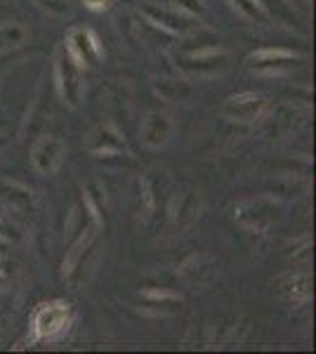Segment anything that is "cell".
<instances>
[{"mask_svg":"<svg viewBox=\"0 0 316 354\" xmlns=\"http://www.w3.org/2000/svg\"><path fill=\"white\" fill-rule=\"evenodd\" d=\"M264 111H267V100L260 95H236L224 104V116L241 123L257 121Z\"/></svg>","mask_w":316,"mask_h":354,"instance_id":"6da1fadb","label":"cell"},{"mask_svg":"<svg viewBox=\"0 0 316 354\" xmlns=\"http://www.w3.org/2000/svg\"><path fill=\"white\" fill-rule=\"evenodd\" d=\"M57 71H59V90L64 95V100L68 104H76L80 97V64L73 59L71 53H64L59 57V64H57Z\"/></svg>","mask_w":316,"mask_h":354,"instance_id":"7a4b0ae2","label":"cell"},{"mask_svg":"<svg viewBox=\"0 0 316 354\" xmlns=\"http://www.w3.org/2000/svg\"><path fill=\"white\" fill-rule=\"evenodd\" d=\"M68 326V307L62 302H50L36 314V330L43 338H53Z\"/></svg>","mask_w":316,"mask_h":354,"instance_id":"3957f363","label":"cell"},{"mask_svg":"<svg viewBox=\"0 0 316 354\" xmlns=\"http://www.w3.org/2000/svg\"><path fill=\"white\" fill-rule=\"evenodd\" d=\"M62 156H64V145H62V140H57L53 135L38 140L31 153L33 165H36L38 173H53L57 165L62 163Z\"/></svg>","mask_w":316,"mask_h":354,"instance_id":"277c9868","label":"cell"},{"mask_svg":"<svg viewBox=\"0 0 316 354\" xmlns=\"http://www.w3.org/2000/svg\"><path fill=\"white\" fill-rule=\"evenodd\" d=\"M68 53L73 55V59L78 64H93V62L100 59V43L90 31L85 28H76L71 31V38H68Z\"/></svg>","mask_w":316,"mask_h":354,"instance_id":"5b68a950","label":"cell"},{"mask_svg":"<svg viewBox=\"0 0 316 354\" xmlns=\"http://www.w3.org/2000/svg\"><path fill=\"white\" fill-rule=\"evenodd\" d=\"M172 133V118L168 113L154 111L145 118V125H142V135H145V142L149 147H160Z\"/></svg>","mask_w":316,"mask_h":354,"instance_id":"8992f818","label":"cell"},{"mask_svg":"<svg viewBox=\"0 0 316 354\" xmlns=\"http://www.w3.org/2000/svg\"><path fill=\"white\" fill-rule=\"evenodd\" d=\"M281 286V293L288 295L290 300L295 302H302L309 298V293H312V283H309V277L307 274H288V277H284L279 281Z\"/></svg>","mask_w":316,"mask_h":354,"instance_id":"52a82bcc","label":"cell"},{"mask_svg":"<svg viewBox=\"0 0 316 354\" xmlns=\"http://www.w3.org/2000/svg\"><path fill=\"white\" fill-rule=\"evenodd\" d=\"M295 59L297 55L286 53V50H260V53L250 55V66L257 68V71H264V68H272V66L290 64Z\"/></svg>","mask_w":316,"mask_h":354,"instance_id":"ba28073f","label":"cell"},{"mask_svg":"<svg viewBox=\"0 0 316 354\" xmlns=\"http://www.w3.org/2000/svg\"><path fill=\"white\" fill-rule=\"evenodd\" d=\"M24 28L17 26V24H5L0 26V50H8V48H15L24 41Z\"/></svg>","mask_w":316,"mask_h":354,"instance_id":"9c48e42d","label":"cell"},{"mask_svg":"<svg viewBox=\"0 0 316 354\" xmlns=\"http://www.w3.org/2000/svg\"><path fill=\"white\" fill-rule=\"evenodd\" d=\"M154 17H158V21H163V26H170V28H175V31H180V28H185L182 24H185V19L182 17H172V15H168V12H151Z\"/></svg>","mask_w":316,"mask_h":354,"instance_id":"30bf717a","label":"cell"},{"mask_svg":"<svg viewBox=\"0 0 316 354\" xmlns=\"http://www.w3.org/2000/svg\"><path fill=\"white\" fill-rule=\"evenodd\" d=\"M239 5V10H243L248 17H260L262 15V5L257 0H234Z\"/></svg>","mask_w":316,"mask_h":354,"instance_id":"8fae6325","label":"cell"},{"mask_svg":"<svg viewBox=\"0 0 316 354\" xmlns=\"http://www.w3.org/2000/svg\"><path fill=\"white\" fill-rule=\"evenodd\" d=\"M85 5H88L90 10H104L111 5V0H83Z\"/></svg>","mask_w":316,"mask_h":354,"instance_id":"7c38bea8","label":"cell"},{"mask_svg":"<svg viewBox=\"0 0 316 354\" xmlns=\"http://www.w3.org/2000/svg\"><path fill=\"white\" fill-rule=\"evenodd\" d=\"M180 3H185V8L194 10V12H201V0H180Z\"/></svg>","mask_w":316,"mask_h":354,"instance_id":"4fadbf2b","label":"cell"}]
</instances>
